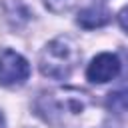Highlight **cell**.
Instances as JSON below:
<instances>
[{
    "label": "cell",
    "instance_id": "1",
    "mask_svg": "<svg viewBox=\"0 0 128 128\" xmlns=\"http://www.w3.org/2000/svg\"><path fill=\"white\" fill-rule=\"evenodd\" d=\"M94 102L90 94L76 88H58L44 92L38 102V114L54 128H80L90 120Z\"/></svg>",
    "mask_w": 128,
    "mask_h": 128
},
{
    "label": "cell",
    "instance_id": "2",
    "mask_svg": "<svg viewBox=\"0 0 128 128\" xmlns=\"http://www.w3.org/2000/svg\"><path fill=\"white\" fill-rule=\"evenodd\" d=\"M82 58V52L74 44V40L66 36H58L52 42L46 44V48L40 54V72L54 80L68 78L74 68L78 66Z\"/></svg>",
    "mask_w": 128,
    "mask_h": 128
},
{
    "label": "cell",
    "instance_id": "3",
    "mask_svg": "<svg viewBox=\"0 0 128 128\" xmlns=\"http://www.w3.org/2000/svg\"><path fill=\"white\" fill-rule=\"evenodd\" d=\"M30 76V64L24 56L14 50H2L0 54V84L2 86H22Z\"/></svg>",
    "mask_w": 128,
    "mask_h": 128
},
{
    "label": "cell",
    "instance_id": "4",
    "mask_svg": "<svg viewBox=\"0 0 128 128\" xmlns=\"http://www.w3.org/2000/svg\"><path fill=\"white\" fill-rule=\"evenodd\" d=\"M120 74V60L116 54H110V52H102L98 54L90 64H88V70H86V76L90 82H98V84H104V82H110L112 78H116Z\"/></svg>",
    "mask_w": 128,
    "mask_h": 128
},
{
    "label": "cell",
    "instance_id": "5",
    "mask_svg": "<svg viewBox=\"0 0 128 128\" xmlns=\"http://www.w3.org/2000/svg\"><path fill=\"white\" fill-rule=\"evenodd\" d=\"M76 22L86 28V30H92V28H100L104 24L110 22V10L100 6V4H92V6H86L84 10L78 12V18Z\"/></svg>",
    "mask_w": 128,
    "mask_h": 128
},
{
    "label": "cell",
    "instance_id": "6",
    "mask_svg": "<svg viewBox=\"0 0 128 128\" xmlns=\"http://www.w3.org/2000/svg\"><path fill=\"white\" fill-rule=\"evenodd\" d=\"M106 106L114 114H128V88H120L110 92L106 98Z\"/></svg>",
    "mask_w": 128,
    "mask_h": 128
},
{
    "label": "cell",
    "instance_id": "7",
    "mask_svg": "<svg viewBox=\"0 0 128 128\" xmlns=\"http://www.w3.org/2000/svg\"><path fill=\"white\" fill-rule=\"evenodd\" d=\"M44 2H46L48 10H52V12H56V14L68 12V10L74 6V0H44Z\"/></svg>",
    "mask_w": 128,
    "mask_h": 128
},
{
    "label": "cell",
    "instance_id": "8",
    "mask_svg": "<svg viewBox=\"0 0 128 128\" xmlns=\"http://www.w3.org/2000/svg\"><path fill=\"white\" fill-rule=\"evenodd\" d=\"M118 22H120V26L128 32V6L120 10V14H118Z\"/></svg>",
    "mask_w": 128,
    "mask_h": 128
},
{
    "label": "cell",
    "instance_id": "9",
    "mask_svg": "<svg viewBox=\"0 0 128 128\" xmlns=\"http://www.w3.org/2000/svg\"><path fill=\"white\" fill-rule=\"evenodd\" d=\"M0 128H6V124H4V116L0 114Z\"/></svg>",
    "mask_w": 128,
    "mask_h": 128
}]
</instances>
